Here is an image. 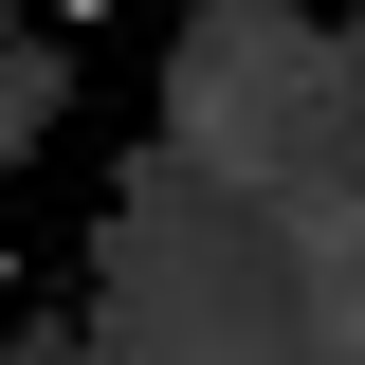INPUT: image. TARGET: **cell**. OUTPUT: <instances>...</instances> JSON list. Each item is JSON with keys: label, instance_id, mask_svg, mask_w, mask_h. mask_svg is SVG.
<instances>
[{"label": "cell", "instance_id": "6da1fadb", "mask_svg": "<svg viewBox=\"0 0 365 365\" xmlns=\"http://www.w3.org/2000/svg\"><path fill=\"white\" fill-rule=\"evenodd\" d=\"M55 19H73V37H91V19H128V0H55Z\"/></svg>", "mask_w": 365, "mask_h": 365}]
</instances>
